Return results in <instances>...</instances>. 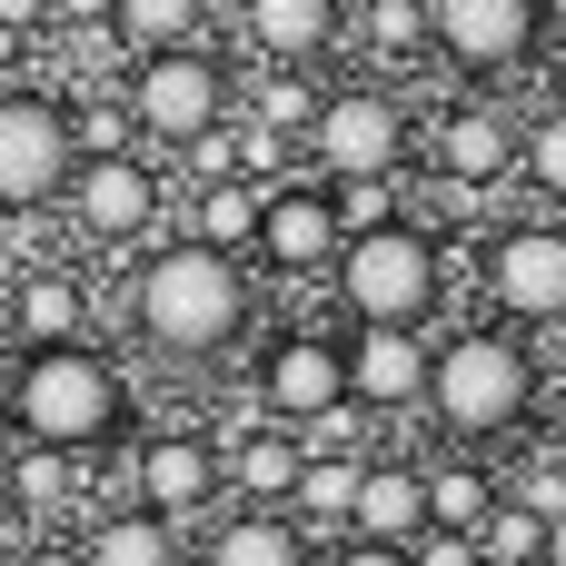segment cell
Instances as JSON below:
<instances>
[{
  "label": "cell",
  "instance_id": "obj_1",
  "mask_svg": "<svg viewBox=\"0 0 566 566\" xmlns=\"http://www.w3.org/2000/svg\"><path fill=\"white\" fill-rule=\"evenodd\" d=\"M119 308H129L139 348H159V358H219V348L249 338L259 298H249V259L199 249V239H149L139 269H129V289H119Z\"/></svg>",
  "mask_w": 566,
  "mask_h": 566
},
{
  "label": "cell",
  "instance_id": "obj_2",
  "mask_svg": "<svg viewBox=\"0 0 566 566\" xmlns=\"http://www.w3.org/2000/svg\"><path fill=\"white\" fill-rule=\"evenodd\" d=\"M537 398H547V378H537V348L517 338V328H497V318H468V328H438V358H428V428L448 438V448H507L517 428H537Z\"/></svg>",
  "mask_w": 566,
  "mask_h": 566
},
{
  "label": "cell",
  "instance_id": "obj_3",
  "mask_svg": "<svg viewBox=\"0 0 566 566\" xmlns=\"http://www.w3.org/2000/svg\"><path fill=\"white\" fill-rule=\"evenodd\" d=\"M0 398H10V438L20 448H70V458H99L129 438V368L90 338H60V348H20L0 368Z\"/></svg>",
  "mask_w": 566,
  "mask_h": 566
},
{
  "label": "cell",
  "instance_id": "obj_4",
  "mask_svg": "<svg viewBox=\"0 0 566 566\" xmlns=\"http://www.w3.org/2000/svg\"><path fill=\"white\" fill-rule=\"evenodd\" d=\"M328 298L348 308V328H438L448 308V239L428 219H388L358 229L328 269Z\"/></svg>",
  "mask_w": 566,
  "mask_h": 566
},
{
  "label": "cell",
  "instance_id": "obj_5",
  "mask_svg": "<svg viewBox=\"0 0 566 566\" xmlns=\"http://www.w3.org/2000/svg\"><path fill=\"white\" fill-rule=\"evenodd\" d=\"M308 179H408L418 169V109L388 80H328L298 139Z\"/></svg>",
  "mask_w": 566,
  "mask_h": 566
},
{
  "label": "cell",
  "instance_id": "obj_6",
  "mask_svg": "<svg viewBox=\"0 0 566 566\" xmlns=\"http://www.w3.org/2000/svg\"><path fill=\"white\" fill-rule=\"evenodd\" d=\"M119 99H129V129H139V149L159 159H179L189 139H209L229 109H239V70L209 50V40H189V50H149V60H129L119 70Z\"/></svg>",
  "mask_w": 566,
  "mask_h": 566
},
{
  "label": "cell",
  "instance_id": "obj_7",
  "mask_svg": "<svg viewBox=\"0 0 566 566\" xmlns=\"http://www.w3.org/2000/svg\"><path fill=\"white\" fill-rule=\"evenodd\" d=\"M478 298H488L497 328L557 338L566 328V219L557 209H517L507 229L478 239Z\"/></svg>",
  "mask_w": 566,
  "mask_h": 566
},
{
  "label": "cell",
  "instance_id": "obj_8",
  "mask_svg": "<svg viewBox=\"0 0 566 566\" xmlns=\"http://www.w3.org/2000/svg\"><path fill=\"white\" fill-rule=\"evenodd\" d=\"M547 0H428V60L458 70L468 90H507L547 50Z\"/></svg>",
  "mask_w": 566,
  "mask_h": 566
},
{
  "label": "cell",
  "instance_id": "obj_9",
  "mask_svg": "<svg viewBox=\"0 0 566 566\" xmlns=\"http://www.w3.org/2000/svg\"><path fill=\"white\" fill-rule=\"evenodd\" d=\"M70 169H80L70 99H60V90H40V80H10V90H0V209H10V219L60 209Z\"/></svg>",
  "mask_w": 566,
  "mask_h": 566
},
{
  "label": "cell",
  "instance_id": "obj_10",
  "mask_svg": "<svg viewBox=\"0 0 566 566\" xmlns=\"http://www.w3.org/2000/svg\"><path fill=\"white\" fill-rule=\"evenodd\" d=\"M60 209H70V239H90V249H149L169 219V179L149 149H99L70 169Z\"/></svg>",
  "mask_w": 566,
  "mask_h": 566
},
{
  "label": "cell",
  "instance_id": "obj_11",
  "mask_svg": "<svg viewBox=\"0 0 566 566\" xmlns=\"http://www.w3.org/2000/svg\"><path fill=\"white\" fill-rule=\"evenodd\" d=\"M517 119L507 90H458L418 119V159L428 179H458V189H517Z\"/></svg>",
  "mask_w": 566,
  "mask_h": 566
},
{
  "label": "cell",
  "instance_id": "obj_12",
  "mask_svg": "<svg viewBox=\"0 0 566 566\" xmlns=\"http://www.w3.org/2000/svg\"><path fill=\"white\" fill-rule=\"evenodd\" d=\"M129 507H149L159 527H209L229 507L219 438L209 428H149V438H129Z\"/></svg>",
  "mask_w": 566,
  "mask_h": 566
},
{
  "label": "cell",
  "instance_id": "obj_13",
  "mask_svg": "<svg viewBox=\"0 0 566 566\" xmlns=\"http://www.w3.org/2000/svg\"><path fill=\"white\" fill-rule=\"evenodd\" d=\"M249 398L279 428H318L328 408H348V338L338 328H279L249 368Z\"/></svg>",
  "mask_w": 566,
  "mask_h": 566
},
{
  "label": "cell",
  "instance_id": "obj_14",
  "mask_svg": "<svg viewBox=\"0 0 566 566\" xmlns=\"http://www.w3.org/2000/svg\"><path fill=\"white\" fill-rule=\"evenodd\" d=\"M338 249H348V229H338V209H328V179H279L269 199H259V239H249V259L269 269V279H328L338 269Z\"/></svg>",
  "mask_w": 566,
  "mask_h": 566
},
{
  "label": "cell",
  "instance_id": "obj_15",
  "mask_svg": "<svg viewBox=\"0 0 566 566\" xmlns=\"http://www.w3.org/2000/svg\"><path fill=\"white\" fill-rule=\"evenodd\" d=\"M348 338V408L358 418H418L438 328H338Z\"/></svg>",
  "mask_w": 566,
  "mask_h": 566
},
{
  "label": "cell",
  "instance_id": "obj_16",
  "mask_svg": "<svg viewBox=\"0 0 566 566\" xmlns=\"http://www.w3.org/2000/svg\"><path fill=\"white\" fill-rule=\"evenodd\" d=\"M239 40L279 70H318L348 40V0H239Z\"/></svg>",
  "mask_w": 566,
  "mask_h": 566
},
{
  "label": "cell",
  "instance_id": "obj_17",
  "mask_svg": "<svg viewBox=\"0 0 566 566\" xmlns=\"http://www.w3.org/2000/svg\"><path fill=\"white\" fill-rule=\"evenodd\" d=\"M298 468H308V448H298V428H279V418H259V428H229V438H219L229 507H289Z\"/></svg>",
  "mask_w": 566,
  "mask_h": 566
},
{
  "label": "cell",
  "instance_id": "obj_18",
  "mask_svg": "<svg viewBox=\"0 0 566 566\" xmlns=\"http://www.w3.org/2000/svg\"><path fill=\"white\" fill-rule=\"evenodd\" d=\"M348 537H368V547H418V537H428V468H418V458H368V468H358V507H348Z\"/></svg>",
  "mask_w": 566,
  "mask_h": 566
},
{
  "label": "cell",
  "instance_id": "obj_19",
  "mask_svg": "<svg viewBox=\"0 0 566 566\" xmlns=\"http://www.w3.org/2000/svg\"><path fill=\"white\" fill-rule=\"evenodd\" d=\"M0 338H20V348L90 338V289H80L70 269H20V279H10V308H0Z\"/></svg>",
  "mask_w": 566,
  "mask_h": 566
},
{
  "label": "cell",
  "instance_id": "obj_20",
  "mask_svg": "<svg viewBox=\"0 0 566 566\" xmlns=\"http://www.w3.org/2000/svg\"><path fill=\"white\" fill-rule=\"evenodd\" d=\"M199 566H318V547L298 537V517H289V507H219V517H209Z\"/></svg>",
  "mask_w": 566,
  "mask_h": 566
},
{
  "label": "cell",
  "instance_id": "obj_21",
  "mask_svg": "<svg viewBox=\"0 0 566 566\" xmlns=\"http://www.w3.org/2000/svg\"><path fill=\"white\" fill-rule=\"evenodd\" d=\"M80 497H90V458H70V448H20V438H10V517H20V527H70Z\"/></svg>",
  "mask_w": 566,
  "mask_h": 566
},
{
  "label": "cell",
  "instance_id": "obj_22",
  "mask_svg": "<svg viewBox=\"0 0 566 566\" xmlns=\"http://www.w3.org/2000/svg\"><path fill=\"white\" fill-rule=\"evenodd\" d=\"M418 468H428V527L478 537V527L497 517V497H507V468L478 458V448H448V458H418Z\"/></svg>",
  "mask_w": 566,
  "mask_h": 566
},
{
  "label": "cell",
  "instance_id": "obj_23",
  "mask_svg": "<svg viewBox=\"0 0 566 566\" xmlns=\"http://www.w3.org/2000/svg\"><path fill=\"white\" fill-rule=\"evenodd\" d=\"M259 199H269L259 179H209V189H189V199H169V209H179V239L249 259V239H259Z\"/></svg>",
  "mask_w": 566,
  "mask_h": 566
},
{
  "label": "cell",
  "instance_id": "obj_24",
  "mask_svg": "<svg viewBox=\"0 0 566 566\" xmlns=\"http://www.w3.org/2000/svg\"><path fill=\"white\" fill-rule=\"evenodd\" d=\"M378 458V448H368ZM368 458H308L298 468V488H289V517H298V537L308 547H338L348 537V507H358V468Z\"/></svg>",
  "mask_w": 566,
  "mask_h": 566
},
{
  "label": "cell",
  "instance_id": "obj_25",
  "mask_svg": "<svg viewBox=\"0 0 566 566\" xmlns=\"http://www.w3.org/2000/svg\"><path fill=\"white\" fill-rule=\"evenodd\" d=\"M70 547L80 566H179V527H159L149 507H99Z\"/></svg>",
  "mask_w": 566,
  "mask_h": 566
},
{
  "label": "cell",
  "instance_id": "obj_26",
  "mask_svg": "<svg viewBox=\"0 0 566 566\" xmlns=\"http://www.w3.org/2000/svg\"><path fill=\"white\" fill-rule=\"evenodd\" d=\"M348 50L378 70H418L428 60V0H348Z\"/></svg>",
  "mask_w": 566,
  "mask_h": 566
},
{
  "label": "cell",
  "instance_id": "obj_27",
  "mask_svg": "<svg viewBox=\"0 0 566 566\" xmlns=\"http://www.w3.org/2000/svg\"><path fill=\"white\" fill-rule=\"evenodd\" d=\"M209 10H219V0H109V40H119L129 60L189 50V40H209Z\"/></svg>",
  "mask_w": 566,
  "mask_h": 566
},
{
  "label": "cell",
  "instance_id": "obj_28",
  "mask_svg": "<svg viewBox=\"0 0 566 566\" xmlns=\"http://www.w3.org/2000/svg\"><path fill=\"white\" fill-rule=\"evenodd\" d=\"M318 70H279V60H259V80H239V119H259V129H279V139H308V109H318Z\"/></svg>",
  "mask_w": 566,
  "mask_h": 566
},
{
  "label": "cell",
  "instance_id": "obj_29",
  "mask_svg": "<svg viewBox=\"0 0 566 566\" xmlns=\"http://www.w3.org/2000/svg\"><path fill=\"white\" fill-rule=\"evenodd\" d=\"M517 189L537 209H566V99H547V109L517 119Z\"/></svg>",
  "mask_w": 566,
  "mask_h": 566
},
{
  "label": "cell",
  "instance_id": "obj_30",
  "mask_svg": "<svg viewBox=\"0 0 566 566\" xmlns=\"http://www.w3.org/2000/svg\"><path fill=\"white\" fill-rule=\"evenodd\" d=\"M328 209H338L348 239H358V229H388V219H418L408 179H328Z\"/></svg>",
  "mask_w": 566,
  "mask_h": 566
},
{
  "label": "cell",
  "instance_id": "obj_31",
  "mask_svg": "<svg viewBox=\"0 0 566 566\" xmlns=\"http://www.w3.org/2000/svg\"><path fill=\"white\" fill-rule=\"evenodd\" d=\"M70 139H80V159H99V149H139L129 99H119V90H70Z\"/></svg>",
  "mask_w": 566,
  "mask_h": 566
},
{
  "label": "cell",
  "instance_id": "obj_32",
  "mask_svg": "<svg viewBox=\"0 0 566 566\" xmlns=\"http://www.w3.org/2000/svg\"><path fill=\"white\" fill-rule=\"evenodd\" d=\"M478 547H488V566H527V557H547V517L517 507V497H497V517L478 527Z\"/></svg>",
  "mask_w": 566,
  "mask_h": 566
},
{
  "label": "cell",
  "instance_id": "obj_33",
  "mask_svg": "<svg viewBox=\"0 0 566 566\" xmlns=\"http://www.w3.org/2000/svg\"><path fill=\"white\" fill-rule=\"evenodd\" d=\"M507 497H517V507H537V517H566V458L547 448V438L507 468Z\"/></svg>",
  "mask_w": 566,
  "mask_h": 566
},
{
  "label": "cell",
  "instance_id": "obj_34",
  "mask_svg": "<svg viewBox=\"0 0 566 566\" xmlns=\"http://www.w3.org/2000/svg\"><path fill=\"white\" fill-rule=\"evenodd\" d=\"M408 566H488V547H478V537H458V527H428V537L408 547Z\"/></svg>",
  "mask_w": 566,
  "mask_h": 566
},
{
  "label": "cell",
  "instance_id": "obj_35",
  "mask_svg": "<svg viewBox=\"0 0 566 566\" xmlns=\"http://www.w3.org/2000/svg\"><path fill=\"white\" fill-rule=\"evenodd\" d=\"M318 566H408V547H368V537H338V547H318Z\"/></svg>",
  "mask_w": 566,
  "mask_h": 566
},
{
  "label": "cell",
  "instance_id": "obj_36",
  "mask_svg": "<svg viewBox=\"0 0 566 566\" xmlns=\"http://www.w3.org/2000/svg\"><path fill=\"white\" fill-rule=\"evenodd\" d=\"M0 30L10 40H50V0H0Z\"/></svg>",
  "mask_w": 566,
  "mask_h": 566
},
{
  "label": "cell",
  "instance_id": "obj_37",
  "mask_svg": "<svg viewBox=\"0 0 566 566\" xmlns=\"http://www.w3.org/2000/svg\"><path fill=\"white\" fill-rule=\"evenodd\" d=\"M50 30H109V0H50Z\"/></svg>",
  "mask_w": 566,
  "mask_h": 566
},
{
  "label": "cell",
  "instance_id": "obj_38",
  "mask_svg": "<svg viewBox=\"0 0 566 566\" xmlns=\"http://www.w3.org/2000/svg\"><path fill=\"white\" fill-rule=\"evenodd\" d=\"M537 438H547V448H557V458H566V378H557V388H547V398H537Z\"/></svg>",
  "mask_w": 566,
  "mask_h": 566
},
{
  "label": "cell",
  "instance_id": "obj_39",
  "mask_svg": "<svg viewBox=\"0 0 566 566\" xmlns=\"http://www.w3.org/2000/svg\"><path fill=\"white\" fill-rule=\"evenodd\" d=\"M10 566H80V547H70V537H40V547H20Z\"/></svg>",
  "mask_w": 566,
  "mask_h": 566
},
{
  "label": "cell",
  "instance_id": "obj_40",
  "mask_svg": "<svg viewBox=\"0 0 566 566\" xmlns=\"http://www.w3.org/2000/svg\"><path fill=\"white\" fill-rule=\"evenodd\" d=\"M547 566H566V517H547Z\"/></svg>",
  "mask_w": 566,
  "mask_h": 566
},
{
  "label": "cell",
  "instance_id": "obj_41",
  "mask_svg": "<svg viewBox=\"0 0 566 566\" xmlns=\"http://www.w3.org/2000/svg\"><path fill=\"white\" fill-rule=\"evenodd\" d=\"M0 527H20V517H10V448H0Z\"/></svg>",
  "mask_w": 566,
  "mask_h": 566
},
{
  "label": "cell",
  "instance_id": "obj_42",
  "mask_svg": "<svg viewBox=\"0 0 566 566\" xmlns=\"http://www.w3.org/2000/svg\"><path fill=\"white\" fill-rule=\"evenodd\" d=\"M10 557H20V527H0V566H10Z\"/></svg>",
  "mask_w": 566,
  "mask_h": 566
},
{
  "label": "cell",
  "instance_id": "obj_43",
  "mask_svg": "<svg viewBox=\"0 0 566 566\" xmlns=\"http://www.w3.org/2000/svg\"><path fill=\"white\" fill-rule=\"evenodd\" d=\"M557 99H566V40H557Z\"/></svg>",
  "mask_w": 566,
  "mask_h": 566
},
{
  "label": "cell",
  "instance_id": "obj_44",
  "mask_svg": "<svg viewBox=\"0 0 566 566\" xmlns=\"http://www.w3.org/2000/svg\"><path fill=\"white\" fill-rule=\"evenodd\" d=\"M0 448H10V398H0Z\"/></svg>",
  "mask_w": 566,
  "mask_h": 566
},
{
  "label": "cell",
  "instance_id": "obj_45",
  "mask_svg": "<svg viewBox=\"0 0 566 566\" xmlns=\"http://www.w3.org/2000/svg\"><path fill=\"white\" fill-rule=\"evenodd\" d=\"M0 308H10V279H0Z\"/></svg>",
  "mask_w": 566,
  "mask_h": 566
},
{
  "label": "cell",
  "instance_id": "obj_46",
  "mask_svg": "<svg viewBox=\"0 0 566 566\" xmlns=\"http://www.w3.org/2000/svg\"><path fill=\"white\" fill-rule=\"evenodd\" d=\"M547 10H566V0H547Z\"/></svg>",
  "mask_w": 566,
  "mask_h": 566
},
{
  "label": "cell",
  "instance_id": "obj_47",
  "mask_svg": "<svg viewBox=\"0 0 566 566\" xmlns=\"http://www.w3.org/2000/svg\"><path fill=\"white\" fill-rule=\"evenodd\" d=\"M527 566H547V557H527Z\"/></svg>",
  "mask_w": 566,
  "mask_h": 566
},
{
  "label": "cell",
  "instance_id": "obj_48",
  "mask_svg": "<svg viewBox=\"0 0 566 566\" xmlns=\"http://www.w3.org/2000/svg\"><path fill=\"white\" fill-rule=\"evenodd\" d=\"M557 338H566V328H557Z\"/></svg>",
  "mask_w": 566,
  "mask_h": 566
}]
</instances>
